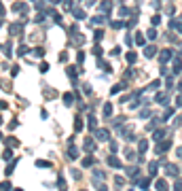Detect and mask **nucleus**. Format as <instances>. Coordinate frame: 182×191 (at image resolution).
Returning a JSON list of instances; mask_svg holds the SVG:
<instances>
[{"label":"nucleus","mask_w":182,"mask_h":191,"mask_svg":"<svg viewBox=\"0 0 182 191\" xmlns=\"http://www.w3.org/2000/svg\"><path fill=\"white\" fill-rule=\"evenodd\" d=\"M95 138H98L100 142H106V140H110V132L104 130V128H102V130H95Z\"/></svg>","instance_id":"obj_1"},{"label":"nucleus","mask_w":182,"mask_h":191,"mask_svg":"<svg viewBox=\"0 0 182 191\" xmlns=\"http://www.w3.org/2000/svg\"><path fill=\"white\" fill-rule=\"evenodd\" d=\"M165 174H167V176H178V174H180V168H178V166H174V163H165Z\"/></svg>","instance_id":"obj_2"},{"label":"nucleus","mask_w":182,"mask_h":191,"mask_svg":"<svg viewBox=\"0 0 182 191\" xmlns=\"http://www.w3.org/2000/svg\"><path fill=\"white\" fill-rule=\"evenodd\" d=\"M169 147H172V140H165V138H163V142H161V145H157L155 151H157V155H161V153H165Z\"/></svg>","instance_id":"obj_3"},{"label":"nucleus","mask_w":182,"mask_h":191,"mask_svg":"<svg viewBox=\"0 0 182 191\" xmlns=\"http://www.w3.org/2000/svg\"><path fill=\"white\" fill-rule=\"evenodd\" d=\"M106 161H108V166H112V168H123L121 159H119V157H115V155H108V157H106Z\"/></svg>","instance_id":"obj_4"},{"label":"nucleus","mask_w":182,"mask_h":191,"mask_svg":"<svg viewBox=\"0 0 182 191\" xmlns=\"http://www.w3.org/2000/svg\"><path fill=\"white\" fill-rule=\"evenodd\" d=\"M157 170H159V161H150V166H148V174H150V176H155V174H157Z\"/></svg>","instance_id":"obj_5"},{"label":"nucleus","mask_w":182,"mask_h":191,"mask_svg":"<svg viewBox=\"0 0 182 191\" xmlns=\"http://www.w3.org/2000/svg\"><path fill=\"white\" fill-rule=\"evenodd\" d=\"M93 149H95V142L91 140V138H87V140H85V151H87V153H91Z\"/></svg>","instance_id":"obj_6"},{"label":"nucleus","mask_w":182,"mask_h":191,"mask_svg":"<svg viewBox=\"0 0 182 191\" xmlns=\"http://www.w3.org/2000/svg\"><path fill=\"white\" fill-rule=\"evenodd\" d=\"M87 121H89L87 125H89V130H91V132H95V130H98V123H95V121H98V119H95V117H89V119H87Z\"/></svg>","instance_id":"obj_7"},{"label":"nucleus","mask_w":182,"mask_h":191,"mask_svg":"<svg viewBox=\"0 0 182 191\" xmlns=\"http://www.w3.org/2000/svg\"><path fill=\"white\" fill-rule=\"evenodd\" d=\"M159 60H161V62H167V60H172V51H169V49L161 51V55H159Z\"/></svg>","instance_id":"obj_8"},{"label":"nucleus","mask_w":182,"mask_h":191,"mask_svg":"<svg viewBox=\"0 0 182 191\" xmlns=\"http://www.w3.org/2000/svg\"><path fill=\"white\" fill-rule=\"evenodd\" d=\"M68 157H70V159H76V157H78V149H76V147H70V149H68Z\"/></svg>","instance_id":"obj_9"},{"label":"nucleus","mask_w":182,"mask_h":191,"mask_svg":"<svg viewBox=\"0 0 182 191\" xmlns=\"http://www.w3.org/2000/svg\"><path fill=\"white\" fill-rule=\"evenodd\" d=\"M72 15H74L76 19H85V11H83V9H72Z\"/></svg>","instance_id":"obj_10"},{"label":"nucleus","mask_w":182,"mask_h":191,"mask_svg":"<svg viewBox=\"0 0 182 191\" xmlns=\"http://www.w3.org/2000/svg\"><path fill=\"white\" fill-rule=\"evenodd\" d=\"M152 138H155V140H157V142H159V140H163V138H165V130H157V132H155V136H152Z\"/></svg>","instance_id":"obj_11"},{"label":"nucleus","mask_w":182,"mask_h":191,"mask_svg":"<svg viewBox=\"0 0 182 191\" xmlns=\"http://www.w3.org/2000/svg\"><path fill=\"white\" fill-rule=\"evenodd\" d=\"M125 172H127V176H131V178H135V176H138V172H140V170H138V168H135V166H133V168H127Z\"/></svg>","instance_id":"obj_12"},{"label":"nucleus","mask_w":182,"mask_h":191,"mask_svg":"<svg viewBox=\"0 0 182 191\" xmlns=\"http://www.w3.org/2000/svg\"><path fill=\"white\" fill-rule=\"evenodd\" d=\"M174 72H182V60H174Z\"/></svg>","instance_id":"obj_13"},{"label":"nucleus","mask_w":182,"mask_h":191,"mask_svg":"<svg viewBox=\"0 0 182 191\" xmlns=\"http://www.w3.org/2000/svg\"><path fill=\"white\" fill-rule=\"evenodd\" d=\"M146 149H148V142H146V140H142L140 145H138V151H140V155H144V153H146Z\"/></svg>","instance_id":"obj_14"},{"label":"nucleus","mask_w":182,"mask_h":191,"mask_svg":"<svg viewBox=\"0 0 182 191\" xmlns=\"http://www.w3.org/2000/svg\"><path fill=\"white\" fill-rule=\"evenodd\" d=\"M155 100H157V102H161V104H165V102H167V93H157V96H155Z\"/></svg>","instance_id":"obj_15"},{"label":"nucleus","mask_w":182,"mask_h":191,"mask_svg":"<svg viewBox=\"0 0 182 191\" xmlns=\"http://www.w3.org/2000/svg\"><path fill=\"white\" fill-rule=\"evenodd\" d=\"M64 102H66L68 106H70V104L74 102V93H66V96H64Z\"/></svg>","instance_id":"obj_16"},{"label":"nucleus","mask_w":182,"mask_h":191,"mask_svg":"<svg viewBox=\"0 0 182 191\" xmlns=\"http://www.w3.org/2000/svg\"><path fill=\"white\" fill-rule=\"evenodd\" d=\"M155 53H157V49H155V47H146V51H144V55H146V57H152Z\"/></svg>","instance_id":"obj_17"},{"label":"nucleus","mask_w":182,"mask_h":191,"mask_svg":"<svg viewBox=\"0 0 182 191\" xmlns=\"http://www.w3.org/2000/svg\"><path fill=\"white\" fill-rule=\"evenodd\" d=\"M26 53H28V47H26V45H21L19 49H17V55H21V57H24Z\"/></svg>","instance_id":"obj_18"},{"label":"nucleus","mask_w":182,"mask_h":191,"mask_svg":"<svg viewBox=\"0 0 182 191\" xmlns=\"http://www.w3.org/2000/svg\"><path fill=\"white\" fill-rule=\"evenodd\" d=\"M34 55H36V57H44V49H42V47H36V49H34Z\"/></svg>","instance_id":"obj_19"},{"label":"nucleus","mask_w":182,"mask_h":191,"mask_svg":"<svg viewBox=\"0 0 182 191\" xmlns=\"http://www.w3.org/2000/svg\"><path fill=\"white\" fill-rule=\"evenodd\" d=\"M110 115H112V106H110V104H106V106H104V117L108 119Z\"/></svg>","instance_id":"obj_20"},{"label":"nucleus","mask_w":182,"mask_h":191,"mask_svg":"<svg viewBox=\"0 0 182 191\" xmlns=\"http://www.w3.org/2000/svg\"><path fill=\"white\" fill-rule=\"evenodd\" d=\"M93 161H95L93 157H85V159H83V166H85V168H89V166L93 163Z\"/></svg>","instance_id":"obj_21"},{"label":"nucleus","mask_w":182,"mask_h":191,"mask_svg":"<svg viewBox=\"0 0 182 191\" xmlns=\"http://www.w3.org/2000/svg\"><path fill=\"white\" fill-rule=\"evenodd\" d=\"M155 187H157V189H165V187H167V183H165V181H161V178H159V181L155 183Z\"/></svg>","instance_id":"obj_22"},{"label":"nucleus","mask_w":182,"mask_h":191,"mask_svg":"<svg viewBox=\"0 0 182 191\" xmlns=\"http://www.w3.org/2000/svg\"><path fill=\"white\" fill-rule=\"evenodd\" d=\"M36 166H38V168H49L51 163H49V161H42V159H38V161H36Z\"/></svg>","instance_id":"obj_23"},{"label":"nucleus","mask_w":182,"mask_h":191,"mask_svg":"<svg viewBox=\"0 0 182 191\" xmlns=\"http://www.w3.org/2000/svg\"><path fill=\"white\" fill-rule=\"evenodd\" d=\"M135 57H138V55H135L133 51H129V53H127V62H129V64H133V62H135Z\"/></svg>","instance_id":"obj_24"},{"label":"nucleus","mask_w":182,"mask_h":191,"mask_svg":"<svg viewBox=\"0 0 182 191\" xmlns=\"http://www.w3.org/2000/svg\"><path fill=\"white\" fill-rule=\"evenodd\" d=\"M148 38H150V40H155V38H157V30H155V26L148 30Z\"/></svg>","instance_id":"obj_25"},{"label":"nucleus","mask_w":182,"mask_h":191,"mask_svg":"<svg viewBox=\"0 0 182 191\" xmlns=\"http://www.w3.org/2000/svg\"><path fill=\"white\" fill-rule=\"evenodd\" d=\"M11 157H13V151H11V149H7V151L2 153V159L7 161V159H11Z\"/></svg>","instance_id":"obj_26"},{"label":"nucleus","mask_w":182,"mask_h":191,"mask_svg":"<svg viewBox=\"0 0 182 191\" xmlns=\"http://www.w3.org/2000/svg\"><path fill=\"white\" fill-rule=\"evenodd\" d=\"M104 176H106V174H104V172H100V170H95V172H93V178H95V181H102Z\"/></svg>","instance_id":"obj_27"},{"label":"nucleus","mask_w":182,"mask_h":191,"mask_svg":"<svg viewBox=\"0 0 182 191\" xmlns=\"http://www.w3.org/2000/svg\"><path fill=\"white\" fill-rule=\"evenodd\" d=\"M161 87V81H152L150 85H148V89H159Z\"/></svg>","instance_id":"obj_28"},{"label":"nucleus","mask_w":182,"mask_h":191,"mask_svg":"<svg viewBox=\"0 0 182 191\" xmlns=\"http://www.w3.org/2000/svg\"><path fill=\"white\" fill-rule=\"evenodd\" d=\"M150 23H152V26H159V23H161V17H159V15H155V17L150 19Z\"/></svg>","instance_id":"obj_29"},{"label":"nucleus","mask_w":182,"mask_h":191,"mask_svg":"<svg viewBox=\"0 0 182 191\" xmlns=\"http://www.w3.org/2000/svg\"><path fill=\"white\" fill-rule=\"evenodd\" d=\"M123 87H125L123 83H119V85H115V87H112V93H119V91H121Z\"/></svg>","instance_id":"obj_30"},{"label":"nucleus","mask_w":182,"mask_h":191,"mask_svg":"<svg viewBox=\"0 0 182 191\" xmlns=\"http://www.w3.org/2000/svg\"><path fill=\"white\" fill-rule=\"evenodd\" d=\"M15 166H17V159H15V161H11V166L7 168V174H13V168H15Z\"/></svg>","instance_id":"obj_31"},{"label":"nucleus","mask_w":182,"mask_h":191,"mask_svg":"<svg viewBox=\"0 0 182 191\" xmlns=\"http://www.w3.org/2000/svg\"><path fill=\"white\" fill-rule=\"evenodd\" d=\"M110 7H112V4H110V2H104V4H102V7H100V9H102V11H104V13H108V11H110Z\"/></svg>","instance_id":"obj_32"},{"label":"nucleus","mask_w":182,"mask_h":191,"mask_svg":"<svg viewBox=\"0 0 182 191\" xmlns=\"http://www.w3.org/2000/svg\"><path fill=\"white\" fill-rule=\"evenodd\" d=\"M102 36H104V32H102V30H95V34H93V38H95V40H102Z\"/></svg>","instance_id":"obj_33"},{"label":"nucleus","mask_w":182,"mask_h":191,"mask_svg":"<svg viewBox=\"0 0 182 191\" xmlns=\"http://www.w3.org/2000/svg\"><path fill=\"white\" fill-rule=\"evenodd\" d=\"M138 187H142V189H144V187H148V178H142V181H138Z\"/></svg>","instance_id":"obj_34"},{"label":"nucleus","mask_w":182,"mask_h":191,"mask_svg":"<svg viewBox=\"0 0 182 191\" xmlns=\"http://www.w3.org/2000/svg\"><path fill=\"white\" fill-rule=\"evenodd\" d=\"M119 13H121V17H125V15H129V9H127V7H121Z\"/></svg>","instance_id":"obj_35"},{"label":"nucleus","mask_w":182,"mask_h":191,"mask_svg":"<svg viewBox=\"0 0 182 191\" xmlns=\"http://www.w3.org/2000/svg\"><path fill=\"white\" fill-rule=\"evenodd\" d=\"M135 43H138V45H144V38H142V34H135Z\"/></svg>","instance_id":"obj_36"},{"label":"nucleus","mask_w":182,"mask_h":191,"mask_svg":"<svg viewBox=\"0 0 182 191\" xmlns=\"http://www.w3.org/2000/svg\"><path fill=\"white\" fill-rule=\"evenodd\" d=\"M91 21H93V23H102V21H104V17H100V15H98V17H93Z\"/></svg>","instance_id":"obj_37"},{"label":"nucleus","mask_w":182,"mask_h":191,"mask_svg":"<svg viewBox=\"0 0 182 191\" xmlns=\"http://www.w3.org/2000/svg\"><path fill=\"white\" fill-rule=\"evenodd\" d=\"M115 185H117V187H121V185H123V178H121V176H117V178H115Z\"/></svg>","instance_id":"obj_38"},{"label":"nucleus","mask_w":182,"mask_h":191,"mask_svg":"<svg viewBox=\"0 0 182 191\" xmlns=\"http://www.w3.org/2000/svg\"><path fill=\"white\" fill-rule=\"evenodd\" d=\"M17 72H19V66H13V68H11V75H13V77H15V75H17Z\"/></svg>","instance_id":"obj_39"},{"label":"nucleus","mask_w":182,"mask_h":191,"mask_svg":"<svg viewBox=\"0 0 182 191\" xmlns=\"http://www.w3.org/2000/svg\"><path fill=\"white\" fill-rule=\"evenodd\" d=\"M0 189H11V183H0Z\"/></svg>","instance_id":"obj_40"},{"label":"nucleus","mask_w":182,"mask_h":191,"mask_svg":"<svg viewBox=\"0 0 182 191\" xmlns=\"http://www.w3.org/2000/svg\"><path fill=\"white\" fill-rule=\"evenodd\" d=\"M125 157L127 159H133V151H125Z\"/></svg>","instance_id":"obj_41"},{"label":"nucleus","mask_w":182,"mask_h":191,"mask_svg":"<svg viewBox=\"0 0 182 191\" xmlns=\"http://www.w3.org/2000/svg\"><path fill=\"white\" fill-rule=\"evenodd\" d=\"M176 106H182V96H178V98H176Z\"/></svg>","instance_id":"obj_42"},{"label":"nucleus","mask_w":182,"mask_h":191,"mask_svg":"<svg viewBox=\"0 0 182 191\" xmlns=\"http://www.w3.org/2000/svg\"><path fill=\"white\" fill-rule=\"evenodd\" d=\"M2 108H7V102H0V110H2Z\"/></svg>","instance_id":"obj_43"},{"label":"nucleus","mask_w":182,"mask_h":191,"mask_svg":"<svg viewBox=\"0 0 182 191\" xmlns=\"http://www.w3.org/2000/svg\"><path fill=\"white\" fill-rule=\"evenodd\" d=\"M176 153H178V157H180V159H182V149H178V151H176Z\"/></svg>","instance_id":"obj_44"},{"label":"nucleus","mask_w":182,"mask_h":191,"mask_svg":"<svg viewBox=\"0 0 182 191\" xmlns=\"http://www.w3.org/2000/svg\"><path fill=\"white\" fill-rule=\"evenodd\" d=\"M178 91H180V93H182V81H180V83H178Z\"/></svg>","instance_id":"obj_45"},{"label":"nucleus","mask_w":182,"mask_h":191,"mask_svg":"<svg viewBox=\"0 0 182 191\" xmlns=\"http://www.w3.org/2000/svg\"><path fill=\"white\" fill-rule=\"evenodd\" d=\"M49 2H51V4H57V2H61V0H49Z\"/></svg>","instance_id":"obj_46"},{"label":"nucleus","mask_w":182,"mask_h":191,"mask_svg":"<svg viewBox=\"0 0 182 191\" xmlns=\"http://www.w3.org/2000/svg\"><path fill=\"white\" fill-rule=\"evenodd\" d=\"M2 13H4V7H2V4H0V15H2Z\"/></svg>","instance_id":"obj_47"},{"label":"nucleus","mask_w":182,"mask_h":191,"mask_svg":"<svg viewBox=\"0 0 182 191\" xmlns=\"http://www.w3.org/2000/svg\"><path fill=\"white\" fill-rule=\"evenodd\" d=\"M0 123H2V117H0Z\"/></svg>","instance_id":"obj_48"},{"label":"nucleus","mask_w":182,"mask_h":191,"mask_svg":"<svg viewBox=\"0 0 182 191\" xmlns=\"http://www.w3.org/2000/svg\"><path fill=\"white\" fill-rule=\"evenodd\" d=\"M0 138H2V134H0Z\"/></svg>","instance_id":"obj_49"}]
</instances>
